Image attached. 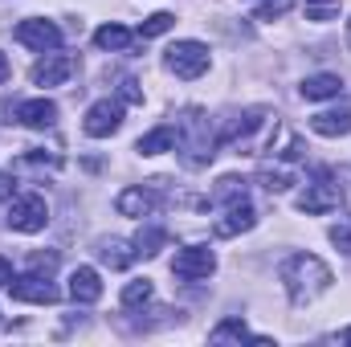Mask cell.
I'll use <instances>...</instances> for the list:
<instances>
[{
	"label": "cell",
	"mask_w": 351,
	"mask_h": 347,
	"mask_svg": "<svg viewBox=\"0 0 351 347\" xmlns=\"http://www.w3.org/2000/svg\"><path fill=\"white\" fill-rule=\"evenodd\" d=\"M282 282H286L290 302H311V298H319L331 286V270H327V261L315 258V254H294L282 265Z\"/></svg>",
	"instance_id": "1"
},
{
	"label": "cell",
	"mask_w": 351,
	"mask_h": 347,
	"mask_svg": "<svg viewBox=\"0 0 351 347\" xmlns=\"http://www.w3.org/2000/svg\"><path fill=\"white\" fill-rule=\"evenodd\" d=\"M45 225H49V204H45V196L25 192V196H16V200L8 204V229H16V233H41Z\"/></svg>",
	"instance_id": "2"
},
{
	"label": "cell",
	"mask_w": 351,
	"mask_h": 347,
	"mask_svg": "<svg viewBox=\"0 0 351 347\" xmlns=\"http://www.w3.org/2000/svg\"><path fill=\"white\" fill-rule=\"evenodd\" d=\"M168 70L176 78H200L208 70V49L200 41H176L168 49Z\"/></svg>",
	"instance_id": "3"
},
{
	"label": "cell",
	"mask_w": 351,
	"mask_h": 347,
	"mask_svg": "<svg viewBox=\"0 0 351 347\" xmlns=\"http://www.w3.org/2000/svg\"><path fill=\"white\" fill-rule=\"evenodd\" d=\"M217 270V258H213V250L208 246H188V250H180L172 261V274L176 278H184V282H196V278H208Z\"/></svg>",
	"instance_id": "4"
},
{
	"label": "cell",
	"mask_w": 351,
	"mask_h": 347,
	"mask_svg": "<svg viewBox=\"0 0 351 347\" xmlns=\"http://www.w3.org/2000/svg\"><path fill=\"white\" fill-rule=\"evenodd\" d=\"M335 204H339V188L331 184V176H327V172H319L315 184H306V188L298 192V208H302V213H311V217L331 213Z\"/></svg>",
	"instance_id": "5"
},
{
	"label": "cell",
	"mask_w": 351,
	"mask_h": 347,
	"mask_svg": "<svg viewBox=\"0 0 351 347\" xmlns=\"http://www.w3.org/2000/svg\"><path fill=\"white\" fill-rule=\"evenodd\" d=\"M265 123H269V115H265V110H245V115H237V119L221 131V143L241 152V147H250V143H254V135H258V131H265Z\"/></svg>",
	"instance_id": "6"
},
{
	"label": "cell",
	"mask_w": 351,
	"mask_h": 347,
	"mask_svg": "<svg viewBox=\"0 0 351 347\" xmlns=\"http://www.w3.org/2000/svg\"><path fill=\"white\" fill-rule=\"evenodd\" d=\"M119 123H123V106H119V102H110V98H102V102H94V106L86 110L82 131L94 135V139H106V135H114V131H119Z\"/></svg>",
	"instance_id": "7"
},
{
	"label": "cell",
	"mask_w": 351,
	"mask_h": 347,
	"mask_svg": "<svg viewBox=\"0 0 351 347\" xmlns=\"http://www.w3.org/2000/svg\"><path fill=\"white\" fill-rule=\"evenodd\" d=\"M16 41L29 45V49H37V53H45V49L62 45V29L53 21H21L16 25Z\"/></svg>",
	"instance_id": "8"
},
{
	"label": "cell",
	"mask_w": 351,
	"mask_h": 347,
	"mask_svg": "<svg viewBox=\"0 0 351 347\" xmlns=\"http://www.w3.org/2000/svg\"><path fill=\"white\" fill-rule=\"evenodd\" d=\"M74 58L70 53H45L37 66H33V86H62V82H70V74H74Z\"/></svg>",
	"instance_id": "9"
},
{
	"label": "cell",
	"mask_w": 351,
	"mask_h": 347,
	"mask_svg": "<svg viewBox=\"0 0 351 347\" xmlns=\"http://www.w3.org/2000/svg\"><path fill=\"white\" fill-rule=\"evenodd\" d=\"M8 294H12L16 302H37V307L58 302V290H53L41 274H21V278H12V282H8Z\"/></svg>",
	"instance_id": "10"
},
{
	"label": "cell",
	"mask_w": 351,
	"mask_h": 347,
	"mask_svg": "<svg viewBox=\"0 0 351 347\" xmlns=\"http://www.w3.org/2000/svg\"><path fill=\"white\" fill-rule=\"evenodd\" d=\"M254 225H258V213L250 208V200H237V204L225 208V217L213 225V233L217 237H237V233H250Z\"/></svg>",
	"instance_id": "11"
},
{
	"label": "cell",
	"mask_w": 351,
	"mask_h": 347,
	"mask_svg": "<svg viewBox=\"0 0 351 347\" xmlns=\"http://www.w3.org/2000/svg\"><path fill=\"white\" fill-rule=\"evenodd\" d=\"M16 123H25V127H33V131H45V127L58 123V106H53L49 98H29V102L16 106Z\"/></svg>",
	"instance_id": "12"
},
{
	"label": "cell",
	"mask_w": 351,
	"mask_h": 347,
	"mask_svg": "<svg viewBox=\"0 0 351 347\" xmlns=\"http://www.w3.org/2000/svg\"><path fill=\"white\" fill-rule=\"evenodd\" d=\"M311 131L323 135V139H339V135H351V106H339V110H323L311 119Z\"/></svg>",
	"instance_id": "13"
},
{
	"label": "cell",
	"mask_w": 351,
	"mask_h": 347,
	"mask_svg": "<svg viewBox=\"0 0 351 347\" xmlns=\"http://www.w3.org/2000/svg\"><path fill=\"white\" fill-rule=\"evenodd\" d=\"M70 298L74 302H98L102 298V282H98V270H90V265H78L74 274H70Z\"/></svg>",
	"instance_id": "14"
},
{
	"label": "cell",
	"mask_w": 351,
	"mask_h": 347,
	"mask_svg": "<svg viewBox=\"0 0 351 347\" xmlns=\"http://www.w3.org/2000/svg\"><path fill=\"white\" fill-rule=\"evenodd\" d=\"M339 90H343L339 74H311L302 82V98L306 102H323V98H339Z\"/></svg>",
	"instance_id": "15"
},
{
	"label": "cell",
	"mask_w": 351,
	"mask_h": 347,
	"mask_svg": "<svg viewBox=\"0 0 351 347\" xmlns=\"http://www.w3.org/2000/svg\"><path fill=\"white\" fill-rule=\"evenodd\" d=\"M114 208H119L123 217H147V213L156 208V200H152V192H143V188H127V192H119Z\"/></svg>",
	"instance_id": "16"
},
{
	"label": "cell",
	"mask_w": 351,
	"mask_h": 347,
	"mask_svg": "<svg viewBox=\"0 0 351 347\" xmlns=\"http://www.w3.org/2000/svg\"><path fill=\"white\" fill-rule=\"evenodd\" d=\"M172 147H176L172 127H156V131H147V135L135 143V152H143V156H160V152H172Z\"/></svg>",
	"instance_id": "17"
},
{
	"label": "cell",
	"mask_w": 351,
	"mask_h": 347,
	"mask_svg": "<svg viewBox=\"0 0 351 347\" xmlns=\"http://www.w3.org/2000/svg\"><path fill=\"white\" fill-rule=\"evenodd\" d=\"M94 45H98V49H114V53H119V49H127V45H131V29H123V25H102V29L94 33Z\"/></svg>",
	"instance_id": "18"
},
{
	"label": "cell",
	"mask_w": 351,
	"mask_h": 347,
	"mask_svg": "<svg viewBox=\"0 0 351 347\" xmlns=\"http://www.w3.org/2000/svg\"><path fill=\"white\" fill-rule=\"evenodd\" d=\"M98 258L106 261L110 270H127L135 254L127 250V241H119V237H110V241H102V246H98Z\"/></svg>",
	"instance_id": "19"
},
{
	"label": "cell",
	"mask_w": 351,
	"mask_h": 347,
	"mask_svg": "<svg viewBox=\"0 0 351 347\" xmlns=\"http://www.w3.org/2000/svg\"><path fill=\"white\" fill-rule=\"evenodd\" d=\"M164 246H168V233H164V229H156V225L139 229V237H135V254H143V258H156Z\"/></svg>",
	"instance_id": "20"
},
{
	"label": "cell",
	"mask_w": 351,
	"mask_h": 347,
	"mask_svg": "<svg viewBox=\"0 0 351 347\" xmlns=\"http://www.w3.org/2000/svg\"><path fill=\"white\" fill-rule=\"evenodd\" d=\"M229 339H237V344H245V339H250V344H258V339L245 331V323H241V319H225V323L213 331V344H229Z\"/></svg>",
	"instance_id": "21"
},
{
	"label": "cell",
	"mask_w": 351,
	"mask_h": 347,
	"mask_svg": "<svg viewBox=\"0 0 351 347\" xmlns=\"http://www.w3.org/2000/svg\"><path fill=\"white\" fill-rule=\"evenodd\" d=\"M147 298H152V282L147 278H135V282L123 286V307H143Z\"/></svg>",
	"instance_id": "22"
},
{
	"label": "cell",
	"mask_w": 351,
	"mask_h": 347,
	"mask_svg": "<svg viewBox=\"0 0 351 347\" xmlns=\"http://www.w3.org/2000/svg\"><path fill=\"white\" fill-rule=\"evenodd\" d=\"M217 200H225V204H237V200H245V180H237V176H225V180L217 184Z\"/></svg>",
	"instance_id": "23"
},
{
	"label": "cell",
	"mask_w": 351,
	"mask_h": 347,
	"mask_svg": "<svg viewBox=\"0 0 351 347\" xmlns=\"http://www.w3.org/2000/svg\"><path fill=\"white\" fill-rule=\"evenodd\" d=\"M172 25H176L172 12H152V16H147V21L139 25V37H160V33H168Z\"/></svg>",
	"instance_id": "24"
},
{
	"label": "cell",
	"mask_w": 351,
	"mask_h": 347,
	"mask_svg": "<svg viewBox=\"0 0 351 347\" xmlns=\"http://www.w3.org/2000/svg\"><path fill=\"white\" fill-rule=\"evenodd\" d=\"M262 184L269 188V192H282V188L294 184V176L286 172V168H262Z\"/></svg>",
	"instance_id": "25"
},
{
	"label": "cell",
	"mask_w": 351,
	"mask_h": 347,
	"mask_svg": "<svg viewBox=\"0 0 351 347\" xmlns=\"http://www.w3.org/2000/svg\"><path fill=\"white\" fill-rule=\"evenodd\" d=\"M294 0H262L258 4V21H274V16H286Z\"/></svg>",
	"instance_id": "26"
},
{
	"label": "cell",
	"mask_w": 351,
	"mask_h": 347,
	"mask_svg": "<svg viewBox=\"0 0 351 347\" xmlns=\"http://www.w3.org/2000/svg\"><path fill=\"white\" fill-rule=\"evenodd\" d=\"M29 265H33V274H45V278H49V274L58 270V254H33Z\"/></svg>",
	"instance_id": "27"
},
{
	"label": "cell",
	"mask_w": 351,
	"mask_h": 347,
	"mask_svg": "<svg viewBox=\"0 0 351 347\" xmlns=\"http://www.w3.org/2000/svg\"><path fill=\"white\" fill-rule=\"evenodd\" d=\"M119 94H123V102H131V106H139V102H143V90H139V82H131V78H123V82H119Z\"/></svg>",
	"instance_id": "28"
},
{
	"label": "cell",
	"mask_w": 351,
	"mask_h": 347,
	"mask_svg": "<svg viewBox=\"0 0 351 347\" xmlns=\"http://www.w3.org/2000/svg\"><path fill=\"white\" fill-rule=\"evenodd\" d=\"M331 241H335L343 254H351V225H335V229H331Z\"/></svg>",
	"instance_id": "29"
},
{
	"label": "cell",
	"mask_w": 351,
	"mask_h": 347,
	"mask_svg": "<svg viewBox=\"0 0 351 347\" xmlns=\"http://www.w3.org/2000/svg\"><path fill=\"white\" fill-rule=\"evenodd\" d=\"M12 188H16V180L0 172V200H8V196H12Z\"/></svg>",
	"instance_id": "30"
},
{
	"label": "cell",
	"mask_w": 351,
	"mask_h": 347,
	"mask_svg": "<svg viewBox=\"0 0 351 347\" xmlns=\"http://www.w3.org/2000/svg\"><path fill=\"white\" fill-rule=\"evenodd\" d=\"M12 282V265H8V258H0V286H8Z\"/></svg>",
	"instance_id": "31"
},
{
	"label": "cell",
	"mask_w": 351,
	"mask_h": 347,
	"mask_svg": "<svg viewBox=\"0 0 351 347\" xmlns=\"http://www.w3.org/2000/svg\"><path fill=\"white\" fill-rule=\"evenodd\" d=\"M4 78H8V58L0 53V82H4Z\"/></svg>",
	"instance_id": "32"
},
{
	"label": "cell",
	"mask_w": 351,
	"mask_h": 347,
	"mask_svg": "<svg viewBox=\"0 0 351 347\" xmlns=\"http://www.w3.org/2000/svg\"><path fill=\"white\" fill-rule=\"evenodd\" d=\"M306 4H331V0H306Z\"/></svg>",
	"instance_id": "33"
},
{
	"label": "cell",
	"mask_w": 351,
	"mask_h": 347,
	"mask_svg": "<svg viewBox=\"0 0 351 347\" xmlns=\"http://www.w3.org/2000/svg\"><path fill=\"white\" fill-rule=\"evenodd\" d=\"M348 45H351V21H348Z\"/></svg>",
	"instance_id": "34"
},
{
	"label": "cell",
	"mask_w": 351,
	"mask_h": 347,
	"mask_svg": "<svg viewBox=\"0 0 351 347\" xmlns=\"http://www.w3.org/2000/svg\"><path fill=\"white\" fill-rule=\"evenodd\" d=\"M343 339H348V344H351V327H348V335H343Z\"/></svg>",
	"instance_id": "35"
}]
</instances>
